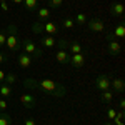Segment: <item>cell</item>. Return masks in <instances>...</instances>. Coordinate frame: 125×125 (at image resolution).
Segmentation results:
<instances>
[{"label":"cell","mask_w":125,"mask_h":125,"mask_svg":"<svg viewBox=\"0 0 125 125\" xmlns=\"http://www.w3.org/2000/svg\"><path fill=\"white\" fill-rule=\"evenodd\" d=\"M43 33H47V35H55L58 33V27L55 22H43Z\"/></svg>","instance_id":"12"},{"label":"cell","mask_w":125,"mask_h":125,"mask_svg":"<svg viewBox=\"0 0 125 125\" xmlns=\"http://www.w3.org/2000/svg\"><path fill=\"white\" fill-rule=\"evenodd\" d=\"M75 27V20L73 19H65L62 22V29H73Z\"/></svg>","instance_id":"25"},{"label":"cell","mask_w":125,"mask_h":125,"mask_svg":"<svg viewBox=\"0 0 125 125\" xmlns=\"http://www.w3.org/2000/svg\"><path fill=\"white\" fill-rule=\"evenodd\" d=\"M5 60H7V53L5 52H0V65L5 63Z\"/></svg>","instance_id":"32"},{"label":"cell","mask_w":125,"mask_h":125,"mask_svg":"<svg viewBox=\"0 0 125 125\" xmlns=\"http://www.w3.org/2000/svg\"><path fill=\"white\" fill-rule=\"evenodd\" d=\"M102 102L104 104H112V100H114V92L112 90H105V92H102Z\"/></svg>","instance_id":"20"},{"label":"cell","mask_w":125,"mask_h":125,"mask_svg":"<svg viewBox=\"0 0 125 125\" xmlns=\"http://www.w3.org/2000/svg\"><path fill=\"white\" fill-rule=\"evenodd\" d=\"M12 95V87L7 85V83H2L0 85V97H3V98H7V97Z\"/></svg>","instance_id":"19"},{"label":"cell","mask_w":125,"mask_h":125,"mask_svg":"<svg viewBox=\"0 0 125 125\" xmlns=\"http://www.w3.org/2000/svg\"><path fill=\"white\" fill-rule=\"evenodd\" d=\"M0 9H2V12H9V3H7V0H0Z\"/></svg>","instance_id":"30"},{"label":"cell","mask_w":125,"mask_h":125,"mask_svg":"<svg viewBox=\"0 0 125 125\" xmlns=\"http://www.w3.org/2000/svg\"><path fill=\"white\" fill-rule=\"evenodd\" d=\"M107 40H108V47H107V52H108V55H112V57H115L120 53V43L117 42V39H114V35H112V32L110 33H107Z\"/></svg>","instance_id":"4"},{"label":"cell","mask_w":125,"mask_h":125,"mask_svg":"<svg viewBox=\"0 0 125 125\" xmlns=\"http://www.w3.org/2000/svg\"><path fill=\"white\" fill-rule=\"evenodd\" d=\"M12 2H13L15 5H22V3H23V0H12Z\"/></svg>","instance_id":"38"},{"label":"cell","mask_w":125,"mask_h":125,"mask_svg":"<svg viewBox=\"0 0 125 125\" xmlns=\"http://www.w3.org/2000/svg\"><path fill=\"white\" fill-rule=\"evenodd\" d=\"M117 117H118V118H122V120H124V117H125V112H124V110H120V112H118V114H117Z\"/></svg>","instance_id":"37"},{"label":"cell","mask_w":125,"mask_h":125,"mask_svg":"<svg viewBox=\"0 0 125 125\" xmlns=\"http://www.w3.org/2000/svg\"><path fill=\"white\" fill-rule=\"evenodd\" d=\"M68 58H70V55L67 53V50H62V48H58V50H57V53H55V60H57L58 63L67 65V63H68Z\"/></svg>","instance_id":"13"},{"label":"cell","mask_w":125,"mask_h":125,"mask_svg":"<svg viewBox=\"0 0 125 125\" xmlns=\"http://www.w3.org/2000/svg\"><path fill=\"white\" fill-rule=\"evenodd\" d=\"M115 115H117L115 108H112V107H110V108L107 110V118H108V120H114V118H115Z\"/></svg>","instance_id":"28"},{"label":"cell","mask_w":125,"mask_h":125,"mask_svg":"<svg viewBox=\"0 0 125 125\" xmlns=\"http://www.w3.org/2000/svg\"><path fill=\"white\" fill-rule=\"evenodd\" d=\"M3 78H5V72H3V70L0 68V83L3 82Z\"/></svg>","instance_id":"36"},{"label":"cell","mask_w":125,"mask_h":125,"mask_svg":"<svg viewBox=\"0 0 125 125\" xmlns=\"http://www.w3.org/2000/svg\"><path fill=\"white\" fill-rule=\"evenodd\" d=\"M110 88H112V90H115L117 94H124V90H125V82H124L120 77L110 78Z\"/></svg>","instance_id":"9"},{"label":"cell","mask_w":125,"mask_h":125,"mask_svg":"<svg viewBox=\"0 0 125 125\" xmlns=\"http://www.w3.org/2000/svg\"><path fill=\"white\" fill-rule=\"evenodd\" d=\"M0 125H12V117L7 112H0Z\"/></svg>","instance_id":"21"},{"label":"cell","mask_w":125,"mask_h":125,"mask_svg":"<svg viewBox=\"0 0 125 125\" xmlns=\"http://www.w3.org/2000/svg\"><path fill=\"white\" fill-rule=\"evenodd\" d=\"M114 122H115L114 125H124V120H122V118H118L117 115H115V118H114Z\"/></svg>","instance_id":"34"},{"label":"cell","mask_w":125,"mask_h":125,"mask_svg":"<svg viewBox=\"0 0 125 125\" xmlns=\"http://www.w3.org/2000/svg\"><path fill=\"white\" fill-rule=\"evenodd\" d=\"M32 32L37 33V35H42V33H43V22H40V20L33 22V23H32Z\"/></svg>","instance_id":"16"},{"label":"cell","mask_w":125,"mask_h":125,"mask_svg":"<svg viewBox=\"0 0 125 125\" xmlns=\"http://www.w3.org/2000/svg\"><path fill=\"white\" fill-rule=\"evenodd\" d=\"M104 125H114V124H110V122H107V124H104Z\"/></svg>","instance_id":"39"},{"label":"cell","mask_w":125,"mask_h":125,"mask_svg":"<svg viewBox=\"0 0 125 125\" xmlns=\"http://www.w3.org/2000/svg\"><path fill=\"white\" fill-rule=\"evenodd\" d=\"M85 53H72L70 58H68V63L73 68H82L85 65Z\"/></svg>","instance_id":"5"},{"label":"cell","mask_w":125,"mask_h":125,"mask_svg":"<svg viewBox=\"0 0 125 125\" xmlns=\"http://www.w3.org/2000/svg\"><path fill=\"white\" fill-rule=\"evenodd\" d=\"M62 3H63V0H48V5H50L52 9H58V7H62Z\"/></svg>","instance_id":"26"},{"label":"cell","mask_w":125,"mask_h":125,"mask_svg":"<svg viewBox=\"0 0 125 125\" xmlns=\"http://www.w3.org/2000/svg\"><path fill=\"white\" fill-rule=\"evenodd\" d=\"M32 62H33V57L27 55L25 52H22V53L19 55V65L22 68H29L30 65H32Z\"/></svg>","instance_id":"11"},{"label":"cell","mask_w":125,"mask_h":125,"mask_svg":"<svg viewBox=\"0 0 125 125\" xmlns=\"http://www.w3.org/2000/svg\"><path fill=\"white\" fill-rule=\"evenodd\" d=\"M85 25L88 27V30H92V32H105V25H104V22H102L100 19L87 20Z\"/></svg>","instance_id":"7"},{"label":"cell","mask_w":125,"mask_h":125,"mask_svg":"<svg viewBox=\"0 0 125 125\" xmlns=\"http://www.w3.org/2000/svg\"><path fill=\"white\" fill-rule=\"evenodd\" d=\"M124 10H125V7L122 2H115V3L110 5V13L114 17H124Z\"/></svg>","instance_id":"10"},{"label":"cell","mask_w":125,"mask_h":125,"mask_svg":"<svg viewBox=\"0 0 125 125\" xmlns=\"http://www.w3.org/2000/svg\"><path fill=\"white\" fill-rule=\"evenodd\" d=\"M23 5L27 10H35L39 5V0H23Z\"/></svg>","instance_id":"23"},{"label":"cell","mask_w":125,"mask_h":125,"mask_svg":"<svg viewBox=\"0 0 125 125\" xmlns=\"http://www.w3.org/2000/svg\"><path fill=\"white\" fill-rule=\"evenodd\" d=\"M40 43H42V47L43 48H52L55 47V37H50V35H47V37H42L40 39Z\"/></svg>","instance_id":"15"},{"label":"cell","mask_w":125,"mask_h":125,"mask_svg":"<svg viewBox=\"0 0 125 125\" xmlns=\"http://www.w3.org/2000/svg\"><path fill=\"white\" fill-rule=\"evenodd\" d=\"M118 107H120V110H124V108H125V98H120V102H118Z\"/></svg>","instance_id":"35"},{"label":"cell","mask_w":125,"mask_h":125,"mask_svg":"<svg viewBox=\"0 0 125 125\" xmlns=\"http://www.w3.org/2000/svg\"><path fill=\"white\" fill-rule=\"evenodd\" d=\"M67 47H68V42L65 39H60L58 40V48H62V50H67Z\"/></svg>","instance_id":"29"},{"label":"cell","mask_w":125,"mask_h":125,"mask_svg":"<svg viewBox=\"0 0 125 125\" xmlns=\"http://www.w3.org/2000/svg\"><path fill=\"white\" fill-rule=\"evenodd\" d=\"M75 23H77V25H85L87 23V20H88V17H87L85 13H77V17H75Z\"/></svg>","instance_id":"24"},{"label":"cell","mask_w":125,"mask_h":125,"mask_svg":"<svg viewBox=\"0 0 125 125\" xmlns=\"http://www.w3.org/2000/svg\"><path fill=\"white\" fill-rule=\"evenodd\" d=\"M112 35H114V39H124V37H125V23H124V22L117 23V27L114 29Z\"/></svg>","instance_id":"14"},{"label":"cell","mask_w":125,"mask_h":125,"mask_svg":"<svg viewBox=\"0 0 125 125\" xmlns=\"http://www.w3.org/2000/svg\"><path fill=\"white\" fill-rule=\"evenodd\" d=\"M37 12H39V20H40V22H47V20H48V17H50V10H48V9L42 7V9H39Z\"/></svg>","instance_id":"18"},{"label":"cell","mask_w":125,"mask_h":125,"mask_svg":"<svg viewBox=\"0 0 125 125\" xmlns=\"http://www.w3.org/2000/svg\"><path fill=\"white\" fill-rule=\"evenodd\" d=\"M19 78L15 73H5V78H3V83H7V85H12V83H15Z\"/></svg>","instance_id":"22"},{"label":"cell","mask_w":125,"mask_h":125,"mask_svg":"<svg viewBox=\"0 0 125 125\" xmlns=\"http://www.w3.org/2000/svg\"><path fill=\"white\" fill-rule=\"evenodd\" d=\"M23 85L27 88H39L43 94H48L52 97H57V98H62L67 94V87L58 83V82H53V80H47V78H25L23 80Z\"/></svg>","instance_id":"1"},{"label":"cell","mask_w":125,"mask_h":125,"mask_svg":"<svg viewBox=\"0 0 125 125\" xmlns=\"http://www.w3.org/2000/svg\"><path fill=\"white\" fill-rule=\"evenodd\" d=\"M5 39H7V33L5 32H0V48L5 47Z\"/></svg>","instance_id":"31"},{"label":"cell","mask_w":125,"mask_h":125,"mask_svg":"<svg viewBox=\"0 0 125 125\" xmlns=\"http://www.w3.org/2000/svg\"><path fill=\"white\" fill-rule=\"evenodd\" d=\"M23 124H25V125H35V120H33V118H25Z\"/></svg>","instance_id":"33"},{"label":"cell","mask_w":125,"mask_h":125,"mask_svg":"<svg viewBox=\"0 0 125 125\" xmlns=\"http://www.w3.org/2000/svg\"><path fill=\"white\" fill-rule=\"evenodd\" d=\"M67 48L72 52V53H82V50H83L82 45H80L78 42H68V47Z\"/></svg>","instance_id":"17"},{"label":"cell","mask_w":125,"mask_h":125,"mask_svg":"<svg viewBox=\"0 0 125 125\" xmlns=\"http://www.w3.org/2000/svg\"><path fill=\"white\" fill-rule=\"evenodd\" d=\"M5 33H7V39H5V47L9 48L10 52H17V48H20V42L17 39V25H9L7 30H5Z\"/></svg>","instance_id":"2"},{"label":"cell","mask_w":125,"mask_h":125,"mask_svg":"<svg viewBox=\"0 0 125 125\" xmlns=\"http://www.w3.org/2000/svg\"><path fill=\"white\" fill-rule=\"evenodd\" d=\"M7 108H9V102L3 97H0V112H5Z\"/></svg>","instance_id":"27"},{"label":"cell","mask_w":125,"mask_h":125,"mask_svg":"<svg viewBox=\"0 0 125 125\" xmlns=\"http://www.w3.org/2000/svg\"><path fill=\"white\" fill-rule=\"evenodd\" d=\"M20 48L27 53V55H30V57H35V58H39V57H42V48L33 42L32 39H23L22 40V43H20Z\"/></svg>","instance_id":"3"},{"label":"cell","mask_w":125,"mask_h":125,"mask_svg":"<svg viewBox=\"0 0 125 125\" xmlns=\"http://www.w3.org/2000/svg\"><path fill=\"white\" fill-rule=\"evenodd\" d=\"M20 104L25 107V108H33L35 104H37V98L30 94H22L20 95Z\"/></svg>","instance_id":"8"},{"label":"cell","mask_w":125,"mask_h":125,"mask_svg":"<svg viewBox=\"0 0 125 125\" xmlns=\"http://www.w3.org/2000/svg\"><path fill=\"white\" fill-rule=\"evenodd\" d=\"M95 87L100 92L110 90V77H108V75H98V77L95 78Z\"/></svg>","instance_id":"6"}]
</instances>
